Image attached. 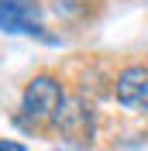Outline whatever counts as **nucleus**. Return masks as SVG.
<instances>
[{
  "instance_id": "4",
  "label": "nucleus",
  "mask_w": 148,
  "mask_h": 151,
  "mask_svg": "<svg viewBox=\"0 0 148 151\" xmlns=\"http://www.w3.org/2000/svg\"><path fill=\"white\" fill-rule=\"evenodd\" d=\"M0 31H38V0H0Z\"/></svg>"
},
{
  "instance_id": "3",
  "label": "nucleus",
  "mask_w": 148,
  "mask_h": 151,
  "mask_svg": "<svg viewBox=\"0 0 148 151\" xmlns=\"http://www.w3.org/2000/svg\"><path fill=\"white\" fill-rule=\"evenodd\" d=\"M117 100L131 110H148V69L145 65H128L117 76Z\"/></svg>"
},
{
  "instance_id": "5",
  "label": "nucleus",
  "mask_w": 148,
  "mask_h": 151,
  "mask_svg": "<svg viewBox=\"0 0 148 151\" xmlns=\"http://www.w3.org/2000/svg\"><path fill=\"white\" fill-rule=\"evenodd\" d=\"M0 151H24L21 144H14V141H0Z\"/></svg>"
},
{
  "instance_id": "2",
  "label": "nucleus",
  "mask_w": 148,
  "mask_h": 151,
  "mask_svg": "<svg viewBox=\"0 0 148 151\" xmlns=\"http://www.w3.org/2000/svg\"><path fill=\"white\" fill-rule=\"evenodd\" d=\"M55 127L69 141H90L93 137V110L83 100H76V96L73 100H62V106L55 113Z\"/></svg>"
},
{
  "instance_id": "1",
  "label": "nucleus",
  "mask_w": 148,
  "mask_h": 151,
  "mask_svg": "<svg viewBox=\"0 0 148 151\" xmlns=\"http://www.w3.org/2000/svg\"><path fill=\"white\" fill-rule=\"evenodd\" d=\"M62 100H65V96H62V86H59L52 76H38V79L28 83V89H24V100H21V120H24V124L55 120Z\"/></svg>"
}]
</instances>
